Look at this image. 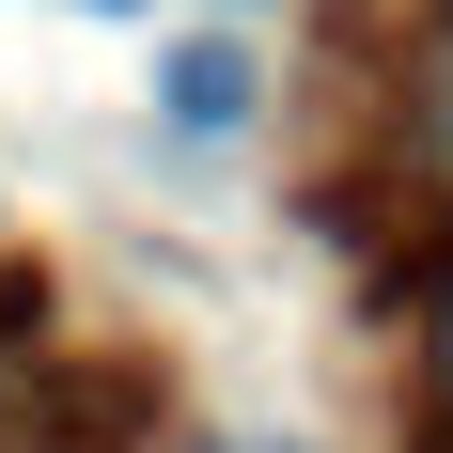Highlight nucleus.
Returning <instances> with one entry per match:
<instances>
[{
  "label": "nucleus",
  "instance_id": "1",
  "mask_svg": "<svg viewBox=\"0 0 453 453\" xmlns=\"http://www.w3.org/2000/svg\"><path fill=\"white\" fill-rule=\"evenodd\" d=\"M173 126L188 141H234V126H250V47H173Z\"/></svg>",
  "mask_w": 453,
  "mask_h": 453
},
{
  "label": "nucleus",
  "instance_id": "2",
  "mask_svg": "<svg viewBox=\"0 0 453 453\" xmlns=\"http://www.w3.org/2000/svg\"><path fill=\"white\" fill-rule=\"evenodd\" d=\"M438 375H453V297H438Z\"/></svg>",
  "mask_w": 453,
  "mask_h": 453
},
{
  "label": "nucleus",
  "instance_id": "3",
  "mask_svg": "<svg viewBox=\"0 0 453 453\" xmlns=\"http://www.w3.org/2000/svg\"><path fill=\"white\" fill-rule=\"evenodd\" d=\"M79 16H141V0H79Z\"/></svg>",
  "mask_w": 453,
  "mask_h": 453
}]
</instances>
